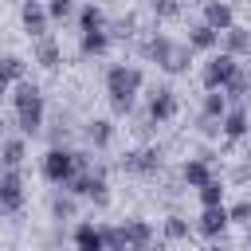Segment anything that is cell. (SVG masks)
Returning <instances> with one entry per match:
<instances>
[{
	"instance_id": "3",
	"label": "cell",
	"mask_w": 251,
	"mask_h": 251,
	"mask_svg": "<svg viewBox=\"0 0 251 251\" xmlns=\"http://www.w3.org/2000/svg\"><path fill=\"white\" fill-rule=\"evenodd\" d=\"M63 188H67V192H75L78 200H94L98 208H106V204H110V184H106V169H102V165L78 169Z\"/></svg>"
},
{
	"instance_id": "19",
	"label": "cell",
	"mask_w": 251,
	"mask_h": 251,
	"mask_svg": "<svg viewBox=\"0 0 251 251\" xmlns=\"http://www.w3.org/2000/svg\"><path fill=\"white\" fill-rule=\"evenodd\" d=\"M216 43H220V31H216L212 24H204V20H200V24H192V27H188V47H192V51H212Z\"/></svg>"
},
{
	"instance_id": "15",
	"label": "cell",
	"mask_w": 251,
	"mask_h": 251,
	"mask_svg": "<svg viewBox=\"0 0 251 251\" xmlns=\"http://www.w3.org/2000/svg\"><path fill=\"white\" fill-rule=\"evenodd\" d=\"M204 24H212L216 31L231 27V24H235V12H231V4H227V0H204Z\"/></svg>"
},
{
	"instance_id": "29",
	"label": "cell",
	"mask_w": 251,
	"mask_h": 251,
	"mask_svg": "<svg viewBox=\"0 0 251 251\" xmlns=\"http://www.w3.org/2000/svg\"><path fill=\"white\" fill-rule=\"evenodd\" d=\"M224 110H227V98H224V90H208V94H204V106H200V114H208V118H224Z\"/></svg>"
},
{
	"instance_id": "16",
	"label": "cell",
	"mask_w": 251,
	"mask_h": 251,
	"mask_svg": "<svg viewBox=\"0 0 251 251\" xmlns=\"http://www.w3.org/2000/svg\"><path fill=\"white\" fill-rule=\"evenodd\" d=\"M208 176H216V173H212V161H204V157H188V161L180 165V180H184L188 188H200Z\"/></svg>"
},
{
	"instance_id": "32",
	"label": "cell",
	"mask_w": 251,
	"mask_h": 251,
	"mask_svg": "<svg viewBox=\"0 0 251 251\" xmlns=\"http://www.w3.org/2000/svg\"><path fill=\"white\" fill-rule=\"evenodd\" d=\"M188 231H192V224H188L184 216H169V220H165V235H169V239H188Z\"/></svg>"
},
{
	"instance_id": "31",
	"label": "cell",
	"mask_w": 251,
	"mask_h": 251,
	"mask_svg": "<svg viewBox=\"0 0 251 251\" xmlns=\"http://www.w3.org/2000/svg\"><path fill=\"white\" fill-rule=\"evenodd\" d=\"M0 71H4L12 82H20V78L27 75V63H24L20 55H4V59H0Z\"/></svg>"
},
{
	"instance_id": "27",
	"label": "cell",
	"mask_w": 251,
	"mask_h": 251,
	"mask_svg": "<svg viewBox=\"0 0 251 251\" xmlns=\"http://www.w3.org/2000/svg\"><path fill=\"white\" fill-rule=\"evenodd\" d=\"M196 196H200V208H204V204H224V180H220V176H208V180L196 188Z\"/></svg>"
},
{
	"instance_id": "9",
	"label": "cell",
	"mask_w": 251,
	"mask_h": 251,
	"mask_svg": "<svg viewBox=\"0 0 251 251\" xmlns=\"http://www.w3.org/2000/svg\"><path fill=\"white\" fill-rule=\"evenodd\" d=\"M227 224H231V220H227V208H224V204H204L192 227H196L204 239H216V235L227 231Z\"/></svg>"
},
{
	"instance_id": "5",
	"label": "cell",
	"mask_w": 251,
	"mask_h": 251,
	"mask_svg": "<svg viewBox=\"0 0 251 251\" xmlns=\"http://www.w3.org/2000/svg\"><path fill=\"white\" fill-rule=\"evenodd\" d=\"M43 176L51 180V184H67L71 176H75V149H67V145H51L47 153H43Z\"/></svg>"
},
{
	"instance_id": "18",
	"label": "cell",
	"mask_w": 251,
	"mask_h": 251,
	"mask_svg": "<svg viewBox=\"0 0 251 251\" xmlns=\"http://www.w3.org/2000/svg\"><path fill=\"white\" fill-rule=\"evenodd\" d=\"M51 220H59V224L78 220V196L75 192H55L51 196Z\"/></svg>"
},
{
	"instance_id": "17",
	"label": "cell",
	"mask_w": 251,
	"mask_h": 251,
	"mask_svg": "<svg viewBox=\"0 0 251 251\" xmlns=\"http://www.w3.org/2000/svg\"><path fill=\"white\" fill-rule=\"evenodd\" d=\"M110 43H114V39H110L106 27H94V31H82V35H78V51H82L86 59H90V55H106Z\"/></svg>"
},
{
	"instance_id": "11",
	"label": "cell",
	"mask_w": 251,
	"mask_h": 251,
	"mask_svg": "<svg viewBox=\"0 0 251 251\" xmlns=\"http://www.w3.org/2000/svg\"><path fill=\"white\" fill-rule=\"evenodd\" d=\"M20 24H24V31L35 39V35H43L47 31V24H51V16H47V4H39V0H24V8H20Z\"/></svg>"
},
{
	"instance_id": "10",
	"label": "cell",
	"mask_w": 251,
	"mask_h": 251,
	"mask_svg": "<svg viewBox=\"0 0 251 251\" xmlns=\"http://www.w3.org/2000/svg\"><path fill=\"white\" fill-rule=\"evenodd\" d=\"M176 110H180V102H176V90H173V86H157V90L149 94V118H153L157 126H161V122H173Z\"/></svg>"
},
{
	"instance_id": "24",
	"label": "cell",
	"mask_w": 251,
	"mask_h": 251,
	"mask_svg": "<svg viewBox=\"0 0 251 251\" xmlns=\"http://www.w3.org/2000/svg\"><path fill=\"white\" fill-rule=\"evenodd\" d=\"M188 67H192V47H188V43H176V47H173V55L165 59V67H161V71H165V75H184Z\"/></svg>"
},
{
	"instance_id": "38",
	"label": "cell",
	"mask_w": 251,
	"mask_h": 251,
	"mask_svg": "<svg viewBox=\"0 0 251 251\" xmlns=\"http://www.w3.org/2000/svg\"><path fill=\"white\" fill-rule=\"evenodd\" d=\"M8 86H12V78H8V75H4V71H0V98H4V94H8Z\"/></svg>"
},
{
	"instance_id": "35",
	"label": "cell",
	"mask_w": 251,
	"mask_h": 251,
	"mask_svg": "<svg viewBox=\"0 0 251 251\" xmlns=\"http://www.w3.org/2000/svg\"><path fill=\"white\" fill-rule=\"evenodd\" d=\"M47 16L51 20H71L75 16V0H47Z\"/></svg>"
},
{
	"instance_id": "26",
	"label": "cell",
	"mask_w": 251,
	"mask_h": 251,
	"mask_svg": "<svg viewBox=\"0 0 251 251\" xmlns=\"http://www.w3.org/2000/svg\"><path fill=\"white\" fill-rule=\"evenodd\" d=\"M67 133H71V114H67V110H55V114H51V126H47V141H51V145H63Z\"/></svg>"
},
{
	"instance_id": "4",
	"label": "cell",
	"mask_w": 251,
	"mask_h": 251,
	"mask_svg": "<svg viewBox=\"0 0 251 251\" xmlns=\"http://www.w3.org/2000/svg\"><path fill=\"white\" fill-rule=\"evenodd\" d=\"M235 71H239V59L227 55V51H220V55H208V63L200 67V82H204V90H224V82Z\"/></svg>"
},
{
	"instance_id": "6",
	"label": "cell",
	"mask_w": 251,
	"mask_h": 251,
	"mask_svg": "<svg viewBox=\"0 0 251 251\" xmlns=\"http://www.w3.org/2000/svg\"><path fill=\"white\" fill-rule=\"evenodd\" d=\"M118 165H122V173H133V176H157V173H161V165H165V157H161V149H157V145H145V149L126 153Z\"/></svg>"
},
{
	"instance_id": "1",
	"label": "cell",
	"mask_w": 251,
	"mask_h": 251,
	"mask_svg": "<svg viewBox=\"0 0 251 251\" xmlns=\"http://www.w3.org/2000/svg\"><path fill=\"white\" fill-rule=\"evenodd\" d=\"M12 106H16V126L24 137H35L43 129V118H47V102H43V90L27 78L16 82V94H12Z\"/></svg>"
},
{
	"instance_id": "7",
	"label": "cell",
	"mask_w": 251,
	"mask_h": 251,
	"mask_svg": "<svg viewBox=\"0 0 251 251\" xmlns=\"http://www.w3.org/2000/svg\"><path fill=\"white\" fill-rule=\"evenodd\" d=\"M24 208V176L20 169H0V216H16Z\"/></svg>"
},
{
	"instance_id": "21",
	"label": "cell",
	"mask_w": 251,
	"mask_h": 251,
	"mask_svg": "<svg viewBox=\"0 0 251 251\" xmlns=\"http://www.w3.org/2000/svg\"><path fill=\"white\" fill-rule=\"evenodd\" d=\"M224 98H227V106H231V102H243V98H251V75H247L243 67H239V71H235V75L224 82Z\"/></svg>"
},
{
	"instance_id": "12",
	"label": "cell",
	"mask_w": 251,
	"mask_h": 251,
	"mask_svg": "<svg viewBox=\"0 0 251 251\" xmlns=\"http://www.w3.org/2000/svg\"><path fill=\"white\" fill-rule=\"evenodd\" d=\"M31 51H35V63H39L43 71H55V67L63 63V47H59V39H55L51 31H43V35H35V43H31Z\"/></svg>"
},
{
	"instance_id": "36",
	"label": "cell",
	"mask_w": 251,
	"mask_h": 251,
	"mask_svg": "<svg viewBox=\"0 0 251 251\" xmlns=\"http://www.w3.org/2000/svg\"><path fill=\"white\" fill-rule=\"evenodd\" d=\"M227 220H231V224H251V200L231 204V208H227Z\"/></svg>"
},
{
	"instance_id": "14",
	"label": "cell",
	"mask_w": 251,
	"mask_h": 251,
	"mask_svg": "<svg viewBox=\"0 0 251 251\" xmlns=\"http://www.w3.org/2000/svg\"><path fill=\"white\" fill-rule=\"evenodd\" d=\"M173 47H176V39H169V35L153 31L149 39H141V59H149V63H157V67H165V59L173 55Z\"/></svg>"
},
{
	"instance_id": "8",
	"label": "cell",
	"mask_w": 251,
	"mask_h": 251,
	"mask_svg": "<svg viewBox=\"0 0 251 251\" xmlns=\"http://www.w3.org/2000/svg\"><path fill=\"white\" fill-rule=\"evenodd\" d=\"M220 133H224L227 141H243V137L251 133V114H247L243 102H231V106L224 110V118H220Z\"/></svg>"
},
{
	"instance_id": "34",
	"label": "cell",
	"mask_w": 251,
	"mask_h": 251,
	"mask_svg": "<svg viewBox=\"0 0 251 251\" xmlns=\"http://www.w3.org/2000/svg\"><path fill=\"white\" fill-rule=\"evenodd\" d=\"M106 31H110V39H129V35L137 31V20H133V16H122V20H118L114 27H106Z\"/></svg>"
},
{
	"instance_id": "13",
	"label": "cell",
	"mask_w": 251,
	"mask_h": 251,
	"mask_svg": "<svg viewBox=\"0 0 251 251\" xmlns=\"http://www.w3.org/2000/svg\"><path fill=\"white\" fill-rule=\"evenodd\" d=\"M220 47H224L227 55L243 59V55H251V31H247V27H239V24H231V27H224V31H220Z\"/></svg>"
},
{
	"instance_id": "37",
	"label": "cell",
	"mask_w": 251,
	"mask_h": 251,
	"mask_svg": "<svg viewBox=\"0 0 251 251\" xmlns=\"http://www.w3.org/2000/svg\"><path fill=\"white\" fill-rule=\"evenodd\" d=\"M196 126H200V133H204V137H216V133H220V118L200 114V122H196Z\"/></svg>"
},
{
	"instance_id": "39",
	"label": "cell",
	"mask_w": 251,
	"mask_h": 251,
	"mask_svg": "<svg viewBox=\"0 0 251 251\" xmlns=\"http://www.w3.org/2000/svg\"><path fill=\"white\" fill-rule=\"evenodd\" d=\"M247 165H251V149H247Z\"/></svg>"
},
{
	"instance_id": "22",
	"label": "cell",
	"mask_w": 251,
	"mask_h": 251,
	"mask_svg": "<svg viewBox=\"0 0 251 251\" xmlns=\"http://www.w3.org/2000/svg\"><path fill=\"white\" fill-rule=\"evenodd\" d=\"M86 141H90L94 149H106V145L114 141V122H110V118H94V122H86Z\"/></svg>"
},
{
	"instance_id": "33",
	"label": "cell",
	"mask_w": 251,
	"mask_h": 251,
	"mask_svg": "<svg viewBox=\"0 0 251 251\" xmlns=\"http://www.w3.org/2000/svg\"><path fill=\"white\" fill-rule=\"evenodd\" d=\"M149 8H153L157 20H173V16H180V0H149Z\"/></svg>"
},
{
	"instance_id": "20",
	"label": "cell",
	"mask_w": 251,
	"mask_h": 251,
	"mask_svg": "<svg viewBox=\"0 0 251 251\" xmlns=\"http://www.w3.org/2000/svg\"><path fill=\"white\" fill-rule=\"evenodd\" d=\"M122 235H126V247H149L153 243V227L145 220H126L122 224Z\"/></svg>"
},
{
	"instance_id": "28",
	"label": "cell",
	"mask_w": 251,
	"mask_h": 251,
	"mask_svg": "<svg viewBox=\"0 0 251 251\" xmlns=\"http://www.w3.org/2000/svg\"><path fill=\"white\" fill-rule=\"evenodd\" d=\"M94 27H106V16H102V8H98V4H86V8H78V31H94Z\"/></svg>"
},
{
	"instance_id": "23",
	"label": "cell",
	"mask_w": 251,
	"mask_h": 251,
	"mask_svg": "<svg viewBox=\"0 0 251 251\" xmlns=\"http://www.w3.org/2000/svg\"><path fill=\"white\" fill-rule=\"evenodd\" d=\"M24 157H27L24 137H8V141L0 145V169H20V165H24Z\"/></svg>"
},
{
	"instance_id": "30",
	"label": "cell",
	"mask_w": 251,
	"mask_h": 251,
	"mask_svg": "<svg viewBox=\"0 0 251 251\" xmlns=\"http://www.w3.org/2000/svg\"><path fill=\"white\" fill-rule=\"evenodd\" d=\"M98 231H102V247H110V251H126V235H122V224H102Z\"/></svg>"
},
{
	"instance_id": "25",
	"label": "cell",
	"mask_w": 251,
	"mask_h": 251,
	"mask_svg": "<svg viewBox=\"0 0 251 251\" xmlns=\"http://www.w3.org/2000/svg\"><path fill=\"white\" fill-rule=\"evenodd\" d=\"M71 239H75V247H82V251H102V231H98L94 224H78Z\"/></svg>"
},
{
	"instance_id": "2",
	"label": "cell",
	"mask_w": 251,
	"mask_h": 251,
	"mask_svg": "<svg viewBox=\"0 0 251 251\" xmlns=\"http://www.w3.org/2000/svg\"><path fill=\"white\" fill-rule=\"evenodd\" d=\"M141 82H145L141 67H126V63H118V67L106 71V98H110V110H114L118 118L133 110V98H137Z\"/></svg>"
}]
</instances>
